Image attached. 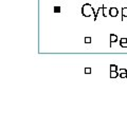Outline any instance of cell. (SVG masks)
Returning <instances> with one entry per match:
<instances>
[{"label":"cell","instance_id":"7a4b0ae2","mask_svg":"<svg viewBox=\"0 0 127 114\" xmlns=\"http://www.w3.org/2000/svg\"><path fill=\"white\" fill-rule=\"evenodd\" d=\"M109 15H110L111 17H117L118 15H119V10H118V7H116V6H111V7H110Z\"/></svg>","mask_w":127,"mask_h":114},{"label":"cell","instance_id":"8992f818","mask_svg":"<svg viewBox=\"0 0 127 114\" xmlns=\"http://www.w3.org/2000/svg\"><path fill=\"white\" fill-rule=\"evenodd\" d=\"M120 76L121 78H126L127 77V70L126 69H120Z\"/></svg>","mask_w":127,"mask_h":114},{"label":"cell","instance_id":"3957f363","mask_svg":"<svg viewBox=\"0 0 127 114\" xmlns=\"http://www.w3.org/2000/svg\"><path fill=\"white\" fill-rule=\"evenodd\" d=\"M109 12H110V9H108V7H106L103 5V10H102V15L104 17H107V16H109Z\"/></svg>","mask_w":127,"mask_h":114},{"label":"cell","instance_id":"30bf717a","mask_svg":"<svg viewBox=\"0 0 127 114\" xmlns=\"http://www.w3.org/2000/svg\"><path fill=\"white\" fill-rule=\"evenodd\" d=\"M54 13H61V11H62V9H61V6H54Z\"/></svg>","mask_w":127,"mask_h":114},{"label":"cell","instance_id":"52a82bcc","mask_svg":"<svg viewBox=\"0 0 127 114\" xmlns=\"http://www.w3.org/2000/svg\"><path fill=\"white\" fill-rule=\"evenodd\" d=\"M121 11H122V21H123L124 18L127 17V6H123Z\"/></svg>","mask_w":127,"mask_h":114},{"label":"cell","instance_id":"6da1fadb","mask_svg":"<svg viewBox=\"0 0 127 114\" xmlns=\"http://www.w3.org/2000/svg\"><path fill=\"white\" fill-rule=\"evenodd\" d=\"M82 15L84 17H90V16H94L95 15V11L94 9H93V6L90 4V3H85L84 5L82 6Z\"/></svg>","mask_w":127,"mask_h":114},{"label":"cell","instance_id":"8fae6325","mask_svg":"<svg viewBox=\"0 0 127 114\" xmlns=\"http://www.w3.org/2000/svg\"><path fill=\"white\" fill-rule=\"evenodd\" d=\"M110 71H118V66L110 65Z\"/></svg>","mask_w":127,"mask_h":114},{"label":"cell","instance_id":"4fadbf2b","mask_svg":"<svg viewBox=\"0 0 127 114\" xmlns=\"http://www.w3.org/2000/svg\"><path fill=\"white\" fill-rule=\"evenodd\" d=\"M91 71H92V70H91V68H86L85 69V73L86 74H91Z\"/></svg>","mask_w":127,"mask_h":114},{"label":"cell","instance_id":"5b68a950","mask_svg":"<svg viewBox=\"0 0 127 114\" xmlns=\"http://www.w3.org/2000/svg\"><path fill=\"white\" fill-rule=\"evenodd\" d=\"M118 40L119 39H118V36L116 34H110V46L112 44H114V42H117Z\"/></svg>","mask_w":127,"mask_h":114},{"label":"cell","instance_id":"ba28073f","mask_svg":"<svg viewBox=\"0 0 127 114\" xmlns=\"http://www.w3.org/2000/svg\"><path fill=\"white\" fill-rule=\"evenodd\" d=\"M102 10H103V6H100V7H98V10L95 12V15L93 16V20H94V21H96V20H97V16L102 13Z\"/></svg>","mask_w":127,"mask_h":114},{"label":"cell","instance_id":"277c9868","mask_svg":"<svg viewBox=\"0 0 127 114\" xmlns=\"http://www.w3.org/2000/svg\"><path fill=\"white\" fill-rule=\"evenodd\" d=\"M119 42H120L121 48H127V38H121Z\"/></svg>","mask_w":127,"mask_h":114},{"label":"cell","instance_id":"9c48e42d","mask_svg":"<svg viewBox=\"0 0 127 114\" xmlns=\"http://www.w3.org/2000/svg\"><path fill=\"white\" fill-rule=\"evenodd\" d=\"M120 74L118 73V71H110V78H117Z\"/></svg>","mask_w":127,"mask_h":114},{"label":"cell","instance_id":"7c38bea8","mask_svg":"<svg viewBox=\"0 0 127 114\" xmlns=\"http://www.w3.org/2000/svg\"><path fill=\"white\" fill-rule=\"evenodd\" d=\"M91 41H92L91 37H85V42L86 44H91Z\"/></svg>","mask_w":127,"mask_h":114}]
</instances>
